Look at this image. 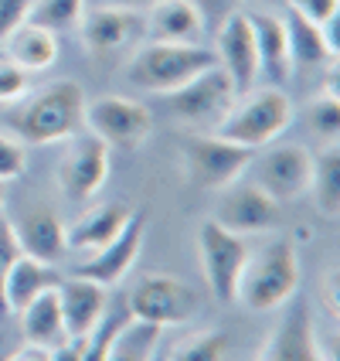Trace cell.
I'll use <instances>...</instances> for the list:
<instances>
[{
    "label": "cell",
    "instance_id": "cell-1",
    "mask_svg": "<svg viewBox=\"0 0 340 361\" xmlns=\"http://www.w3.org/2000/svg\"><path fill=\"white\" fill-rule=\"evenodd\" d=\"M85 89L79 82L55 79L38 85L31 96H20L7 116V133H14L24 147L72 140L85 126Z\"/></svg>",
    "mask_w": 340,
    "mask_h": 361
},
{
    "label": "cell",
    "instance_id": "cell-2",
    "mask_svg": "<svg viewBox=\"0 0 340 361\" xmlns=\"http://www.w3.org/2000/svg\"><path fill=\"white\" fill-rule=\"evenodd\" d=\"M300 290V256H296V242L276 235L259 252H248V259L241 266L239 290H235V303L245 310H279L296 297Z\"/></svg>",
    "mask_w": 340,
    "mask_h": 361
},
{
    "label": "cell",
    "instance_id": "cell-3",
    "mask_svg": "<svg viewBox=\"0 0 340 361\" xmlns=\"http://www.w3.org/2000/svg\"><path fill=\"white\" fill-rule=\"evenodd\" d=\"M218 59L211 48L204 44H167V41H146L143 48L133 51V59L126 65V79L133 89L143 92H174L184 82H191L194 75L215 68Z\"/></svg>",
    "mask_w": 340,
    "mask_h": 361
},
{
    "label": "cell",
    "instance_id": "cell-4",
    "mask_svg": "<svg viewBox=\"0 0 340 361\" xmlns=\"http://www.w3.org/2000/svg\"><path fill=\"white\" fill-rule=\"evenodd\" d=\"M296 116L289 96L276 89V85H265V89H252L235 99V106L228 109V116L215 126L221 140H232L245 147V150H259L276 143L289 130V123Z\"/></svg>",
    "mask_w": 340,
    "mask_h": 361
},
{
    "label": "cell",
    "instance_id": "cell-5",
    "mask_svg": "<svg viewBox=\"0 0 340 361\" xmlns=\"http://www.w3.org/2000/svg\"><path fill=\"white\" fill-rule=\"evenodd\" d=\"M256 161V150H245L239 143L221 140L218 133H194L180 147V164L184 174L194 188L204 191H221L232 180H239Z\"/></svg>",
    "mask_w": 340,
    "mask_h": 361
},
{
    "label": "cell",
    "instance_id": "cell-6",
    "mask_svg": "<svg viewBox=\"0 0 340 361\" xmlns=\"http://www.w3.org/2000/svg\"><path fill=\"white\" fill-rule=\"evenodd\" d=\"M163 99H167V109L184 126H191L198 133H215V126L228 116V109L235 106L239 96H235L232 79L215 65V68L194 75L191 82H184L180 89L167 92Z\"/></svg>",
    "mask_w": 340,
    "mask_h": 361
},
{
    "label": "cell",
    "instance_id": "cell-7",
    "mask_svg": "<svg viewBox=\"0 0 340 361\" xmlns=\"http://www.w3.org/2000/svg\"><path fill=\"white\" fill-rule=\"evenodd\" d=\"M198 259L204 283L211 290V297L218 303H235V290H239L241 266L248 259V245L241 235L221 228L215 219L198 225Z\"/></svg>",
    "mask_w": 340,
    "mask_h": 361
},
{
    "label": "cell",
    "instance_id": "cell-8",
    "mask_svg": "<svg viewBox=\"0 0 340 361\" xmlns=\"http://www.w3.org/2000/svg\"><path fill=\"white\" fill-rule=\"evenodd\" d=\"M85 126L109 150H140L153 133V113L150 106L126 96H102L96 102H85Z\"/></svg>",
    "mask_w": 340,
    "mask_h": 361
},
{
    "label": "cell",
    "instance_id": "cell-9",
    "mask_svg": "<svg viewBox=\"0 0 340 361\" xmlns=\"http://www.w3.org/2000/svg\"><path fill=\"white\" fill-rule=\"evenodd\" d=\"M126 307L137 321L177 327L198 314V293L170 273H150L133 286V293L126 297Z\"/></svg>",
    "mask_w": 340,
    "mask_h": 361
},
{
    "label": "cell",
    "instance_id": "cell-10",
    "mask_svg": "<svg viewBox=\"0 0 340 361\" xmlns=\"http://www.w3.org/2000/svg\"><path fill=\"white\" fill-rule=\"evenodd\" d=\"M58 191L72 201L96 198L109 180V147L99 137H72L68 150L58 161Z\"/></svg>",
    "mask_w": 340,
    "mask_h": 361
},
{
    "label": "cell",
    "instance_id": "cell-11",
    "mask_svg": "<svg viewBox=\"0 0 340 361\" xmlns=\"http://www.w3.org/2000/svg\"><path fill=\"white\" fill-rule=\"evenodd\" d=\"M215 59L218 68L232 79L235 96H245L259 82V51H256V35L248 24V11H235L228 20L215 27Z\"/></svg>",
    "mask_w": 340,
    "mask_h": 361
},
{
    "label": "cell",
    "instance_id": "cell-12",
    "mask_svg": "<svg viewBox=\"0 0 340 361\" xmlns=\"http://www.w3.org/2000/svg\"><path fill=\"white\" fill-rule=\"evenodd\" d=\"M143 239H146V215L133 208V215L126 219V225H122L120 232L106 245L92 249V256L75 266V276L99 283L106 290L116 286L133 269V262H137V256H140V249H143Z\"/></svg>",
    "mask_w": 340,
    "mask_h": 361
},
{
    "label": "cell",
    "instance_id": "cell-13",
    "mask_svg": "<svg viewBox=\"0 0 340 361\" xmlns=\"http://www.w3.org/2000/svg\"><path fill=\"white\" fill-rule=\"evenodd\" d=\"M310 178H313V157L300 143L272 147L256 164V184L279 204L303 198L310 188Z\"/></svg>",
    "mask_w": 340,
    "mask_h": 361
},
{
    "label": "cell",
    "instance_id": "cell-14",
    "mask_svg": "<svg viewBox=\"0 0 340 361\" xmlns=\"http://www.w3.org/2000/svg\"><path fill=\"white\" fill-rule=\"evenodd\" d=\"M215 221L221 228L235 232V235H252L265 232L279 221V201H272L259 184H239L232 180L228 188H221V201L215 208Z\"/></svg>",
    "mask_w": 340,
    "mask_h": 361
},
{
    "label": "cell",
    "instance_id": "cell-15",
    "mask_svg": "<svg viewBox=\"0 0 340 361\" xmlns=\"http://www.w3.org/2000/svg\"><path fill=\"white\" fill-rule=\"evenodd\" d=\"M82 27V44L89 55L109 59L122 51L133 38H140L143 31V14L137 11H122V7H109V4H96L92 11H85L79 20Z\"/></svg>",
    "mask_w": 340,
    "mask_h": 361
},
{
    "label": "cell",
    "instance_id": "cell-16",
    "mask_svg": "<svg viewBox=\"0 0 340 361\" xmlns=\"http://www.w3.org/2000/svg\"><path fill=\"white\" fill-rule=\"evenodd\" d=\"M259 361H323L317 348V327L306 303H293L286 310V317L272 327Z\"/></svg>",
    "mask_w": 340,
    "mask_h": 361
},
{
    "label": "cell",
    "instance_id": "cell-17",
    "mask_svg": "<svg viewBox=\"0 0 340 361\" xmlns=\"http://www.w3.org/2000/svg\"><path fill=\"white\" fill-rule=\"evenodd\" d=\"M11 225H14V239L20 245V256H31V259H38V262H51V266L58 259H65V252H68V245H65V225H61V219L51 208L31 204Z\"/></svg>",
    "mask_w": 340,
    "mask_h": 361
},
{
    "label": "cell",
    "instance_id": "cell-18",
    "mask_svg": "<svg viewBox=\"0 0 340 361\" xmlns=\"http://www.w3.org/2000/svg\"><path fill=\"white\" fill-rule=\"evenodd\" d=\"M252 35H256V51H259V79L282 89L293 75V59H289V38H286V20L276 18L272 11H256L248 14Z\"/></svg>",
    "mask_w": 340,
    "mask_h": 361
},
{
    "label": "cell",
    "instance_id": "cell-19",
    "mask_svg": "<svg viewBox=\"0 0 340 361\" xmlns=\"http://www.w3.org/2000/svg\"><path fill=\"white\" fill-rule=\"evenodd\" d=\"M143 31L150 35V41L198 44L204 35V20L191 0H157L143 11Z\"/></svg>",
    "mask_w": 340,
    "mask_h": 361
},
{
    "label": "cell",
    "instance_id": "cell-20",
    "mask_svg": "<svg viewBox=\"0 0 340 361\" xmlns=\"http://www.w3.org/2000/svg\"><path fill=\"white\" fill-rule=\"evenodd\" d=\"M286 38H289V59L293 65H306V68H334L337 65V55H340V44L334 38V24L330 20L327 27L313 24V20L300 18L293 11H286Z\"/></svg>",
    "mask_w": 340,
    "mask_h": 361
},
{
    "label": "cell",
    "instance_id": "cell-21",
    "mask_svg": "<svg viewBox=\"0 0 340 361\" xmlns=\"http://www.w3.org/2000/svg\"><path fill=\"white\" fill-rule=\"evenodd\" d=\"M58 300H61L65 334H68V338H85V334L99 324L109 297H106V286H99V283L72 276V280L58 283Z\"/></svg>",
    "mask_w": 340,
    "mask_h": 361
},
{
    "label": "cell",
    "instance_id": "cell-22",
    "mask_svg": "<svg viewBox=\"0 0 340 361\" xmlns=\"http://www.w3.org/2000/svg\"><path fill=\"white\" fill-rule=\"evenodd\" d=\"M18 317H20V334H24V341L27 344H38V348L55 351L58 344L68 341L65 321H61L58 286H51V290L38 293L24 310H18Z\"/></svg>",
    "mask_w": 340,
    "mask_h": 361
},
{
    "label": "cell",
    "instance_id": "cell-23",
    "mask_svg": "<svg viewBox=\"0 0 340 361\" xmlns=\"http://www.w3.org/2000/svg\"><path fill=\"white\" fill-rule=\"evenodd\" d=\"M130 215H133V208L122 204V201L96 204V208H89V212L65 232V245H68V249H79V252H92V249H99V245H106V242L113 239L122 225H126Z\"/></svg>",
    "mask_w": 340,
    "mask_h": 361
},
{
    "label": "cell",
    "instance_id": "cell-24",
    "mask_svg": "<svg viewBox=\"0 0 340 361\" xmlns=\"http://www.w3.org/2000/svg\"><path fill=\"white\" fill-rule=\"evenodd\" d=\"M58 273L51 269V262H38L31 256H18L14 266L7 269V280H4V314H18L27 303L34 300L38 293L58 286Z\"/></svg>",
    "mask_w": 340,
    "mask_h": 361
},
{
    "label": "cell",
    "instance_id": "cell-25",
    "mask_svg": "<svg viewBox=\"0 0 340 361\" xmlns=\"http://www.w3.org/2000/svg\"><path fill=\"white\" fill-rule=\"evenodd\" d=\"M4 59L11 65H18V68H24V72H44L58 59V38L51 31L34 27V24L24 20L4 38Z\"/></svg>",
    "mask_w": 340,
    "mask_h": 361
},
{
    "label": "cell",
    "instance_id": "cell-26",
    "mask_svg": "<svg viewBox=\"0 0 340 361\" xmlns=\"http://www.w3.org/2000/svg\"><path fill=\"white\" fill-rule=\"evenodd\" d=\"M306 195L313 198V208L327 221L340 219V147L337 143H330L320 157L313 161V178H310Z\"/></svg>",
    "mask_w": 340,
    "mask_h": 361
},
{
    "label": "cell",
    "instance_id": "cell-27",
    "mask_svg": "<svg viewBox=\"0 0 340 361\" xmlns=\"http://www.w3.org/2000/svg\"><path fill=\"white\" fill-rule=\"evenodd\" d=\"M160 338H163V327L130 317L122 324V331L116 334L106 361H153L157 358V348H160Z\"/></svg>",
    "mask_w": 340,
    "mask_h": 361
},
{
    "label": "cell",
    "instance_id": "cell-28",
    "mask_svg": "<svg viewBox=\"0 0 340 361\" xmlns=\"http://www.w3.org/2000/svg\"><path fill=\"white\" fill-rule=\"evenodd\" d=\"M82 14H85V0H31L27 24L58 35V31H68V27H79Z\"/></svg>",
    "mask_w": 340,
    "mask_h": 361
},
{
    "label": "cell",
    "instance_id": "cell-29",
    "mask_svg": "<svg viewBox=\"0 0 340 361\" xmlns=\"http://www.w3.org/2000/svg\"><path fill=\"white\" fill-rule=\"evenodd\" d=\"M306 120H310V133H313L317 140H323L327 147L337 143V137H340V96H337L334 79L327 82V89L310 102Z\"/></svg>",
    "mask_w": 340,
    "mask_h": 361
},
{
    "label": "cell",
    "instance_id": "cell-30",
    "mask_svg": "<svg viewBox=\"0 0 340 361\" xmlns=\"http://www.w3.org/2000/svg\"><path fill=\"white\" fill-rule=\"evenodd\" d=\"M228 355V338L225 331H198L191 338L174 344L163 358L167 361H225Z\"/></svg>",
    "mask_w": 340,
    "mask_h": 361
},
{
    "label": "cell",
    "instance_id": "cell-31",
    "mask_svg": "<svg viewBox=\"0 0 340 361\" xmlns=\"http://www.w3.org/2000/svg\"><path fill=\"white\" fill-rule=\"evenodd\" d=\"M24 164H27V147L14 133L0 130V180L7 184V180L20 178L24 174Z\"/></svg>",
    "mask_w": 340,
    "mask_h": 361
},
{
    "label": "cell",
    "instance_id": "cell-32",
    "mask_svg": "<svg viewBox=\"0 0 340 361\" xmlns=\"http://www.w3.org/2000/svg\"><path fill=\"white\" fill-rule=\"evenodd\" d=\"M337 7H340V0H286V11L313 20L320 27H327L330 20H337Z\"/></svg>",
    "mask_w": 340,
    "mask_h": 361
},
{
    "label": "cell",
    "instance_id": "cell-33",
    "mask_svg": "<svg viewBox=\"0 0 340 361\" xmlns=\"http://www.w3.org/2000/svg\"><path fill=\"white\" fill-rule=\"evenodd\" d=\"M18 256H20V245H18V239H14V225H11V219L0 212V293H4L7 269L14 266ZM0 314H4V297H0Z\"/></svg>",
    "mask_w": 340,
    "mask_h": 361
},
{
    "label": "cell",
    "instance_id": "cell-34",
    "mask_svg": "<svg viewBox=\"0 0 340 361\" xmlns=\"http://www.w3.org/2000/svg\"><path fill=\"white\" fill-rule=\"evenodd\" d=\"M27 75L31 72L11 65L7 59L0 61V102H18L20 96H27Z\"/></svg>",
    "mask_w": 340,
    "mask_h": 361
},
{
    "label": "cell",
    "instance_id": "cell-35",
    "mask_svg": "<svg viewBox=\"0 0 340 361\" xmlns=\"http://www.w3.org/2000/svg\"><path fill=\"white\" fill-rule=\"evenodd\" d=\"M198 7L204 27H218L221 20H228L235 11H241V0H191Z\"/></svg>",
    "mask_w": 340,
    "mask_h": 361
},
{
    "label": "cell",
    "instance_id": "cell-36",
    "mask_svg": "<svg viewBox=\"0 0 340 361\" xmlns=\"http://www.w3.org/2000/svg\"><path fill=\"white\" fill-rule=\"evenodd\" d=\"M27 7H31V0H0V41L7 38L18 24L27 20Z\"/></svg>",
    "mask_w": 340,
    "mask_h": 361
},
{
    "label": "cell",
    "instance_id": "cell-37",
    "mask_svg": "<svg viewBox=\"0 0 340 361\" xmlns=\"http://www.w3.org/2000/svg\"><path fill=\"white\" fill-rule=\"evenodd\" d=\"M337 269H330L327 273V280H323V303H327V314L337 321V314H340V303H337Z\"/></svg>",
    "mask_w": 340,
    "mask_h": 361
},
{
    "label": "cell",
    "instance_id": "cell-38",
    "mask_svg": "<svg viewBox=\"0 0 340 361\" xmlns=\"http://www.w3.org/2000/svg\"><path fill=\"white\" fill-rule=\"evenodd\" d=\"M51 361H82V338H68L51 351Z\"/></svg>",
    "mask_w": 340,
    "mask_h": 361
},
{
    "label": "cell",
    "instance_id": "cell-39",
    "mask_svg": "<svg viewBox=\"0 0 340 361\" xmlns=\"http://www.w3.org/2000/svg\"><path fill=\"white\" fill-rule=\"evenodd\" d=\"M7 361H51V351H48V348H38V344H24V348L14 351Z\"/></svg>",
    "mask_w": 340,
    "mask_h": 361
},
{
    "label": "cell",
    "instance_id": "cell-40",
    "mask_svg": "<svg viewBox=\"0 0 340 361\" xmlns=\"http://www.w3.org/2000/svg\"><path fill=\"white\" fill-rule=\"evenodd\" d=\"M99 4H109V7H122V11H137L143 14L150 4H157V0H99Z\"/></svg>",
    "mask_w": 340,
    "mask_h": 361
},
{
    "label": "cell",
    "instance_id": "cell-41",
    "mask_svg": "<svg viewBox=\"0 0 340 361\" xmlns=\"http://www.w3.org/2000/svg\"><path fill=\"white\" fill-rule=\"evenodd\" d=\"M256 4H262V7H286V0H256Z\"/></svg>",
    "mask_w": 340,
    "mask_h": 361
},
{
    "label": "cell",
    "instance_id": "cell-42",
    "mask_svg": "<svg viewBox=\"0 0 340 361\" xmlns=\"http://www.w3.org/2000/svg\"><path fill=\"white\" fill-rule=\"evenodd\" d=\"M0 208H4V180H0Z\"/></svg>",
    "mask_w": 340,
    "mask_h": 361
},
{
    "label": "cell",
    "instance_id": "cell-43",
    "mask_svg": "<svg viewBox=\"0 0 340 361\" xmlns=\"http://www.w3.org/2000/svg\"><path fill=\"white\" fill-rule=\"evenodd\" d=\"M153 361H167V358H153Z\"/></svg>",
    "mask_w": 340,
    "mask_h": 361
}]
</instances>
